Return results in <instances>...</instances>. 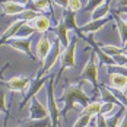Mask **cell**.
<instances>
[{
  "mask_svg": "<svg viewBox=\"0 0 127 127\" xmlns=\"http://www.w3.org/2000/svg\"><path fill=\"white\" fill-rule=\"evenodd\" d=\"M26 6H29L31 10H35V12H45L48 7H50V1L48 0H31Z\"/></svg>",
  "mask_w": 127,
  "mask_h": 127,
  "instance_id": "cell-21",
  "label": "cell"
},
{
  "mask_svg": "<svg viewBox=\"0 0 127 127\" xmlns=\"http://www.w3.org/2000/svg\"><path fill=\"white\" fill-rule=\"evenodd\" d=\"M3 1H4V0H0V3H3Z\"/></svg>",
  "mask_w": 127,
  "mask_h": 127,
  "instance_id": "cell-42",
  "label": "cell"
},
{
  "mask_svg": "<svg viewBox=\"0 0 127 127\" xmlns=\"http://www.w3.org/2000/svg\"><path fill=\"white\" fill-rule=\"evenodd\" d=\"M56 37H57V39L60 41V44L63 45L64 48L69 47V44H70V41H69V29H67V26L64 25L63 21L60 22V25H57Z\"/></svg>",
  "mask_w": 127,
  "mask_h": 127,
  "instance_id": "cell-15",
  "label": "cell"
},
{
  "mask_svg": "<svg viewBox=\"0 0 127 127\" xmlns=\"http://www.w3.org/2000/svg\"><path fill=\"white\" fill-rule=\"evenodd\" d=\"M127 108L124 105H120V110H118V113L114 114L113 117H108L107 118V127H118V124L121 123V120H123V117L126 114Z\"/></svg>",
  "mask_w": 127,
  "mask_h": 127,
  "instance_id": "cell-17",
  "label": "cell"
},
{
  "mask_svg": "<svg viewBox=\"0 0 127 127\" xmlns=\"http://www.w3.org/2000/svg\"><path fill=\"white\" fill-rule=\"evenodd\" d=\"M111 85L117 89H124L127 86V75L124 73H111Z\"/></svg>",
  "mask_w": 127,
  "mask_h": 127,
  "instance_id": "cell-18",
  "label": "cell"
},
{
  "mask_svg": "<svg viewBox=\"0 0 127 127\" xmlns=\"http://www.w3.org/2000/svg\"><path fill=\"white\" fill-rule=\"evenodd\" d=\"M123 50L127 51V42H124V44H123Z\"/></svg>",
  "mask_w": 127,
  "mask_h": 127,
  "instance_id": "cell-41",
  "label": "cell"
},
{
  "mask_svg": "<svg viewBox=\"0 0 127 127\" xmlns=\"http://www.w3.org/2000/svg\"><path fill=\"white\" fill-rule=\"evenodd\" d=\"M25 22L24 21H21V19H15L12 22V25L9 26L4 32H3V35H1V38H0V45L1 44H4L6 41H9L10 38H13V37H16V34H18V31H19V28L24 25Z\"/></svg>",
  "mask_w": 127,
  "mask_h": 127,
  "instance_id": "cell-12",
  "label": "cell"
},
{
  "mask_svg": "<svg viewBox=\"0 0 127 127\" xmlns=\"http://www.w3.org/2000/svg\"><path fill=\"white\" fill-rule=\"evenodd\" d=\"M54 83H56V77L50 76L48 77V92H47V102H48L47 110H48V115L51 120V127L59 126V118H60V113L54 99Z\"/></svg>",
  "mask_w": 127,
  "mask_h": 127,
  "instance_id": "cell-2",
  "label": "cell"
},
{
  "mask_svg": "<svg viewBox=\"0 0 127 127\" xmlns=\"http://www.w3.org/2000/svg\"><path fill=\"white\" fill-rule=\"evenodd\" d=\"M96 60H98V56L94 51L91 54V57H89V60L86 63V66H85V69H83V72H82V75H80V80L91 82L94 85L95 91L99 89L98 88V63H96Z\"/></svg>",
  "mask_w": 127,
  "mask_h": 127,
  "instance_id": "cell-3",
  "label": "cell"
},
{
  "mask_svg": "<svg viewBox=\"0 0 127 127\" xmlns=\"http://www.w3.org/2000/svg\"><path fill=\"white\" fill-rule=\"evenodd\" d=\"M76 45H77V37H75L72 39V42L69 44V47L64 48L63 54L60 57L62 59V67H60V72H59L57 77L62 76V73L67 67H75L76 66Z\"/></svg>",
  "mask_w": 127,
  "mask_h": 127,
  "instance_id": "cell-4",
  "label": "cell"
},
{
  "mask_svg": "<svg viewBox=\"0 0 127 127\" xmlns=\"http://www.w3.org/2000/svg\"><path fill=\"white\" fill-rule=\"evenodd\" d=\"M101 96L104 102H111V104H115V105H123L121 102L118 101V98L114 95V92L111 89H108L107 86H101Z\"/></svg>",
  "mask_w": 127,
  "mask_h": 127,
  "instance_id": "cell-20",
  "label": "cell"
},
{
  "mask_svg": "<svg viewBox=\"0 0 127 127\" xmlns=\"http://www.w3.org/2000/svg\"><path fill=\"white\" fill-rule=\"evenodd\" d=\"M13 1H16V3H19V4H24V6H26L31 0H13Z\"/></svg>",
  "mask_w": 127,
  "mask_h": 127,
  "instance_id": "cell-37",
  "label": "cell"
},
{
  "mask_svg": "<svg viewBox=\"0 0 127 127\" xmlns=\"http://www.w3.org/2000/svg\"><path fill=\"white\" fill-rule=\"evenodd\" d=\"M45 80H47V77H45V76H42V77H37V79H35V80H34V82H32V83L29 85V92L26 94L25 99L22 101V107H24V105H25V104H26L28 101H31V99H32V98H34V96H35V95L38 94L39 91L44 88V85H45Z\"/></svg>",
  "mask_w": 127,
  "mask_h": 127,
  "instance_id": "cell-10",
  "label": "cell"
},
{
  "mask_svg": "<svg viewBox=\"0 0 127 127\" xmlns=\"http://www.w3.org/2000/svg\"><path fill=\"white\" fill-rule=\"evenodd\" d=\"M91 115H88V114H80V117L76 120V123L73 124V127H88V124L91 123Z\"/></svg>",
  "mask_w": 127,
  "mask_h": 127,
  "instance_id": "cell-28",
  "label": "cell"
},
{
  "mask_svg": "<svg viewBox=\"0 0 127 127\" xmlns=\"http://www.w3.org/2000/svg\"><path fill=\"white\" fill-rule=\"evenodd\" d=\"M115 25H117L118 34H120V37H121V42H123V44L127 42V24L120 18V16H117V15H115Z\"/></svg>",
  "mask_w": 127,
  "mask_h": 127,
  "instance_id": "cell-23",
  "label": "cell"
},
{
  "mask_svg": "<svg viewBox=\"0 0 127 127\" xmlns=\"http://www.w3.org/2000/svg\"><path fill=\"white\" fill-rule=\"evenodd\" d=\"M29 117L31 120H42V118H47L50 117L48 115V110L47 107H44V104H41L38 98H32L31 99V105H29Z\"/></svg>",
  "mask_w": 127,
  "mask_h": 127,
  "instance_id": "cell-6",
  "label": "cell"
},
{
  "mask_svg": "<svg viewBox=\"0 0 127 127\" xmlns=\"http://www.w3.org/2000/svg\"><path fill=\"white\" fill-rule=\"evenodd\" d=\"M32 34H35V31H34V28L29 25V24H24V25L19 28V31H18V34H16V37L18 38H29Z\"/></svg>",
  "mask_w": 127,
  "mask_h": 127,
  "instance_id": "cell-24",
  "label": "cell"
},
{
  "mask_svg": "<svg viewBox=\"0 0 127 127\" xmlns=\"http://www.w3.org/2000/svg\"><path fill=\"white\" fill-rule=\"evenodd\" d=\"M96 127H107V117L105 115H96Z\"/></svg>",
  "mask_w": 127,
  "mask_h": 127,
  "instance_id": "cell-34",
  "label": "cell"
},
{
  "mask_svg": "<svg viewBox=\"0 0 127 127\" xmlns=\"http://www.w3.org/2000/svg\"><path fill=\"white\" fill-rule=\"evenodd\" d=\"M64 102H66V107L63 110V114H67L69 110H72L75 107V104L79 102V104H88L91 101L88 95L83 92V88H82V82L79 83H75V85H69L67 88L64 89L63 98H62Z\"/></svg>",
  "mask_w": 127,
  "mask_h": 127,
  "instance_id": "cell-1",
  "label": "cell"
},
{
  "mask_svg": "<svg viewBox=\"0 0 127 127\" xmlns=\"http://www.w3.org/2000/svg\"><path fill=\"white\" fill-rule=\"evenodd\" d=\"M118 127H127V111L124 114V117H123V120H121V123L118 124Z\"/></svg>",
  "mask_w": 127,
  "mask_h": 127,
  "instance_id": "cell-36",
  "label": "cell"
},
{
  "mask_svg": "<svg viewBox=\"0 0 127 127\" xmlns=\"http://www.w3.org/2000/svg\"><path fill=\"white\" fill-rule=\"evenodd\" d=\"M121 94L124 95V98H127V86H126L124 89H123V91H121Z\"/></svg>",
  "mask_w": 127,
  "mask_h": 127,
  "instance_id": "cell-40",
  "label": "cell"
},
{
  "mask_svg": "<svg viewBox=\"0 0 127 127\" xmlns=\"http://www.w3.org/2000/svg\"><path fill=\"white\" fill-rule=\"evenodd\" d=\"M115 108V104H111V102H102L101 107V114L102 115H108Z\"/></svg>",
  "mask_w": 127,
  "mask_h": 127,
  "instance_id": "cell-33",
  "label": "cell"
},
{
  "mask_svg": "<svg viewBox=\"0 0 127 127\" xmlns=\"http://www.w3.org/2000/svg\"><path fill=\"white\" fill-rule=\"evenodd\" d=\"M113 60H114L115 66H118V67H127V56H124V53L114 56Z\"/></svg>",
  "mask_w": 127,
  "mask_h": 127,
  "instance_id": "cell-29",
  "label": "cell"
},
{
  "mask_svg": "<svg viewBox=\"0 0 127 127\" xmlns=\"http://www.w3.org/2000/svg\"><path fill=\"white\" fill-rule=\"evenodd\" d=\"M7 45H10L12 48L21 51V53H25L26 56H29V59L34 60V56L31 53V37L29 38H16V39H9L6 41Z\"/></svg>",
  "mask_w": 127,
  "mask_h": 127,
  "instance_id": "cell-9",
  "label": "cell"
},
{
  "mask_svg": "<svg viewBox=\"0 0 127 127\" xmlns=\"http://www.w3.org/2000/svg\"><path fill=\"white\" fill-rule=\"evenodd\" d=\"M51 41L48 39V37H41L37 44V57L41 62H44L48 56V53L51 51Z\"/></svg>",
  "mask_w": 127,
  "mask_h": 127,
  "instance_id": "cell-11",
  "label": "cell"
},
{
  "mask_svg": "<svg viewBox=\"0 0 127 127\" xmlns=\"http://www.w3.org/2000/svg\"><path fill=\"white\" fill-rule=\"evenodd\" d=\"M101 107H102V102H99V101L88 102V104L85 105V108L82 110V113L91 115V117H96V115L101 114Z\"/></svg>",
  "mask_w": 127,
  "mask_h": 127,
  "instance_id": "cell-19",
  "label": "cell"
},
{
  "mask_svg": "<svg viewBox=\"0 0 127 127\" xmlns=\"http://www.w3.org/2000/svg\"><path fill=\"white\" fill-rule=\"evenodd\" d=\"M7 67H9V64L6 63L4 66H3V67H1V69H0V79H1V76H3V73H4V70H6Z\"/></svg>",
  "mask_w": 127,
  "mask_h": 127,
  "instance_id": "cell-38",
  "label": "cell"
},
{
  "mask_svg": "<svg viewBox=\"0 0 127 127\" xmlns=\"http://www.w3.org/2000/svg\"><path fill=\"white\" fill-rule=\"evenodd\" d=\"M3 85L12 92H22V91L29 88L31 80H29V77H25V76H16V77H12L7 82H3Z\"/></svg>",
  "mask_w": 127,
  "mask_h": 127,
  "instance_id": "cell-7",
  "label": "cell"
},
{
  "mask_svg": "<svg viewBox=\"0 0 127 127\" xmlns=\"http://www.w3.org/2000/svg\"><path fill=\"white\" fill-rule=\"evenodd\" d=\"M124 22H126V24H127V19H126V21H124Z\"/></svg>",
  "mask_w": 127,
  "mask_h": 127,
  "instance_id": "cell-43",
  "label": "cell"
},
{
  "mask_svg": "<svg viewBox=\"0 0 127 127\" xmlns=\"http://www.w3.org/2000/svg\"><path fill=\"white\" fill-rule=\"evenodd\" d=\"M1 9L6 15H21V13L25 10V6L24 4H19L16 1H3L1 3Z\"/></svg>",
  "mask_w": 127,
  "mask_h": 127,
  "instance_id": "cell-14",
  "label": "cell"
},
{
  "mask_svg": "<svg viewBox=\"0 0 127 127\" xmlns=\"http://www.w3.org/2000/svg\"><path fill=\"white\" fill-rule=\"evenodd\" d=\"M38 15H41V13L35 12V10H31V9H25L24 12L21 13V15H18V19H21V21H24V22H31V21H34Z\"/></svg>",
  "mask_w": 127,
  "mask_h": 127,
  "instance_id": "cell-27",
  "label": "cell"
},
{
  "mask_svg": "<svg viewBox=\"0 0 127 127\" xmlns=\"http://www.w3.org/2000/svg\"><path fill=\"white\" fill-rule=\"evenodd\" d=\"M21 127H51V120L50 117L42 118V120H26Z\"/></svg>",
  "mask_w": 127,
  "mask_h": 127,
  "instance_id": "cell-22",
  "label": "cell"
},
{
  "mask_svg": "<svg viewBox=\"0 0 127 127\" xmlns=\"http://www.w3.org/2000/svg\"><path fill=\"white\" fill-rule=\"evenodd\" d=\"M57 6H60V7H63V9H67V6H69V1L70 0H53Z\"/></svg>",
  "mask_w": 127,
  "mask_h": 127,
  "instance_id": "cell-35",
  "label": "cell"
},
{
  "mask_svg": "<svg viewBox=\"0 0 127 127\" xmlns=\"http://www.w3.org/2000/svg\"><path fill=\"white\" fill-rule=\"evenodd\" d=\"M0 113L7 114V107H6V91L0 89Z\"/></svg>",
  "mask_w": 127,
  "mask_h": 127,
  "instance_id": "cell-31",
  "label": "cell"
},
{
  "mask_svg": "<svg viewBox=\"0 0 127 127\" xmlns=\"http://www.w3.org/2000/svg\"><path fill=\"white\" fill-rule=\"evenodd\" d=\"M110 19H111L110 16H105V18L98 19V21H91L89 24L80 26V28H77V32H79L80 37H83V34H95V32H98V31H99V29H101L102 26L105 25Z\"/></svg>",
  "mask_w": 127,
  "mask_h": 127,
  "instance_id": "cell-8",
  "label": "cell"
},
{
  "mask_svg": "<svg viewBox=\"0 0 127 127\" xmlns=\"http://www.w3.org/2000/svg\"><path fill=\"white\" fill-rule=\"evenodd\" d=\"M29 25L34 28V31H37V32H45V31H48L50 29V19L45 16V15H38L34 21H31V22H28Z\"/></svg>",
  "mask_w": 127,
  "mask_h": 127,
  "instance_id": "cell-13",
  "label": "cell"
},
{
  "mask_svg": "<svg viewBox=\"0 0 127 127\" xmlns=\"http://www.w3.org/2000/svg\"><path fill=\"white\" fill-rule=\"evenodd\" d=\"M64 25L67 26V29H76L77 31V25L75 22V13L70 12V10H66L64 12V19H63Z\"/></svg>",
  "mask_w": 127,
  "mask_h": 127,
  "instance_id": "cell-26",
  "label": "cell"
},
{
  "mask_svg": "<svg viewBox=\"0 0 127 127\" xmlns=\"http://www.w3.org/2000/svg\"><path fill=\"white\" fill-rule=\"evenodd\" d=\"M110 3H111V0H107V1H104L102 4H99L96 9H94V10H92V15H91V19H92V21H98V19L105 18V16L110 13Z\"/></svg>",
  "mask_w": 127,
  "mask_h": 127,
  "instance_id": "cell-16",
  "label": "cell"
},
{
  "mask_svg": "<svg viewBox=\"0 0 127 127\" xmlns=\"http://www.w3.org/2000/svg\"><path fill=\"white\" fill-rule=\"evenodd\" d=\"M4 127H6V124H4Z\"/></svg>",
  "mask_w": 127,
  "mask_h": 127,
  "instance_id": "cell-44",
  "label": "cell"
},
{
  "mask_svg": "<svg viewBox=\"0 0 127 127\" xmlns=\"http://www.w3.org/2000/svg\"><path fill=\"white\" fill-rule=\"evenodd\" d=\"M63 51H64V47L60 44V41H59V39H56V44L51 47V51L48 53L47 59L44 60V64H42V67H41V72L38 73V76H37V77H42L45 73H48V72L51 70V67L57 63L59 57L63 54Z\"/></svg>",
  "mask_w": 127,
  "mask_h": 127,
  "instance_id": "cell-5",
  "label": "cell"
},
{
  "mask_svg": "<svg viewBox=\"0 0 127 127\" xmlns=\"http://www.w3.org/2000/svg\"><path fill=\"white\" fill-rule=\"evenodd\" d=\"M118 4L121 7H127V0H118Z\"/></svg>",
  "mask_w": 127,
  "mask_h": 127,
  "instance_id": "cell-39",
  "label": "cell"
},
{
  "mask_svg": "<svg viewBox=\"0 0 127 127\" xmlns=\"http://www.w3.org/2000/svg\"><path fill=\"white\" fill-rule=\"evenodd\" d=\"M80 9H82V1H80V0H70L66 10H70V12L76 13L77 10H80Z\"/></svg>",
  "mask_w": 127,
  "mask_h": 127,
  "instance_id": "cell-30",
  "label": "cell"
},
{
  "mask_svg": "<svg viewBox=\"0 0 127 127\" xmlns=\"http://www.w3.org/2000/svg\"><path fill=\"white\" fill-rule=\"evenodd\" d=\"M99 50H101L104 54L110 56V57H114V56H117V54H123V53H124L123 47H115V45H104V47H101Z\"/></svg>",
  "mask_w": 127,
  "mask_h": 127,
  "instance_id": "cell-25",
  "label": "cell"
},
{
  "mask_svg": "<svg viewBox=\"0 0 127 127\" xmlns=\"http://www.w3.org/2000/svg\"><path fill=\"white\" fill-rule=\"evenodd\" d=\"M105 0H88V4H86V7H85V10L86 12H92L94 9H96L99 4H102Z\"/></svg>",
  "mask_w": 127,
  "mask_h": 127,
  "instance_id": "cell-32",
  "label": "cell"
}]
</instances>
